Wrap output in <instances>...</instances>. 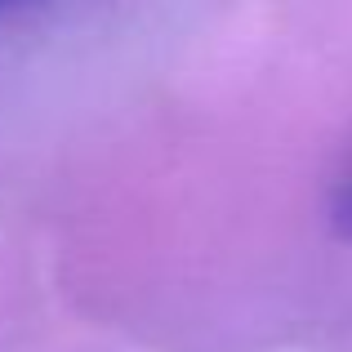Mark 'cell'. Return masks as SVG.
Returning a JSON list of instances; mask_svg holds the SVG:
<instances>
[{"label":"cell","instance_id":"1","mask_svg":"<svg viewBox=\"0 0 352 352\" xmlns=\"http://www.w3.org/2000/svg\"><path fill=\"white\" fill-rule=\"evenodd\" d=\"M330 228L344 241H352V170L335 183V192H330Z\"/></svg>","mask_w":352,"mask_h":352},{"label":"cell","instance_id":"2","mask_svg":"<svg viewBox=\"0 0 352 352\" xmlns=\"http://www.w3.org/2000/svg\"><path fill=\"white\" fill-rule=\"evenodd\" d=\"M0 5H18V0H0Z\"/></svg>","mask_w":352,"mask_h":352}]
</instances>
